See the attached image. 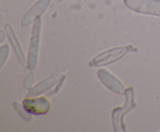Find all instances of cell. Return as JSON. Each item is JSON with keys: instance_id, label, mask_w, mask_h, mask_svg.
Instances as JSON below:
<instances>
[{"instance_id": "cell-11", "label": "cell", "mask_w": 160, "mask_h": 132, "mask_svg": "<svg viewBox=\"0 0 160 132\" xmlns=\"http://www.w3.org/2000/svg\"><path fill=\"white\" fill-rule=\"evenodd\" d=\"M31 71L29 74L27 75L26 79H25L24 82H23V87L25 89H30L32 86V84L34 82V73Z\"/></svg>"}, {"instance_id": "cell-2", "label": "cell", "mask_w": 160, "mask_h": 132, "mask_svg": "<svg viewBox=\"0 0 160 132\" xmlns=\"http://www.w3.org/2000/svg\"><path fill=\"white\" fill-rule=\"evenodd\" d=\"M132 48L133 47L131 45H128V46L116 47L103 51L92 59V61L89 62V66L100 67L114 63L124 57L128 52L132 50Z\"/></svg>"}, {"instance_id": "cell-12", "label": "cell", "mask_w": 160, "mask_h": 132, "mask_svg": "<svg viewBox=\"0 0 160 132\" xmlns=\"http://www.w3.org/2000/svg\"><path fill=\"white\" fill-rule=\"evenodd\" d=\"M8 54H9V46L7 44H6L1 48V66H2L5 61L7 59Z\"/></svg>"}, {"instance_id": "cell-1", "label": "cell", "mask_w": 160, "mask_h": 132, "mask_svg": "<svg viewBox=\"0 0 160 132\" xmlns=\"http://www.w3.org/2000/svg\"><path fill=\"white\" fill-rule=\"evenodd\" d=\"M137 107L134 101V89L129 87L125 92V102L123 107L113 109L112 111V122L115 132H126V125L124 124V116Z\"/></svg>"}, {"instance_id": "cell-5", "label": "cell", "mask_w": 160, "mask_h": 132, "mask_svg": "<svg viewBox=\"0 0 160 132\" xmlns=\"http://www.w3.org/2000/svg\"><path fill=\"white\" fill-rule=\"evenodd\" d=\"M67 71H59V72L53 73L52 75L38 83L35 86L30 89L29 92L27 94V97H34V96H38V95L48 91L53 85L63 81L67 76Z\"/></svg>"}, {"instance_id": "cell-8", "label": "cell", "mask_w": 160, "mask_h": 132, "mask_svg": "<svg viewBox=\"0 0 160 132\" xmlns=\"http://www.w3.org/2000/svg\"><path fill=\"white\" fill-rule=\"evenodd\" d=\"M51 0H38L36 2L23 16L21 20V26H28L33 22L40 18L41 16L46 11Z\"/></svg>"}, {"instance_id": "cell-4", "label": "cell", "mask_w": 160, "mask_h": 132, "mask_svg": "<svg viewBox=\"0 0 160 132\" xmlns=\"http://www.w3.org/2000/svg\"><path fill=\"white\" fill-rule=\"evenodd\" d=\"M123 3L138 13L160 16V0H123Z\"/></svg>"}, {"instance_id": "cell-6", "label": "cell", "mask_w": 160, "mask_h": 132, "mask_svg": "<svg viewBox=\"0 0 160 132\" xmlns=\"http://www.w3.org/2000/svg\"><path fill=\"white\" fill-rule=\"evenodd\" d=\"M23 106L25 110L33 115L46 114L51 108V104L46 97L27 98L23 100Z\"/></svg>"}, {"instance_id": "cell-3", "label": "cell", "mask_w": 160, "mask_h": 132, "mask_svg": "<svg viewBox=\"0 0 160 132\" xmlns=\"http://www.w3.org/2000/svg\"><path fill=\"white\" fill-rule=\"evenodd\" d=\"M41 28H42V19L39 18L38 20H36L32 27L31 41H30L29 50H28V68L31 71H34L38 65Z\"/></svg>"}, {"instance_id": "cell-10", "label": "cell", "mask_w": 160, "mask_h": 132, "mask_svg": "<svg viewBox=\"0 0 160 132\" xmlns=\"http://www.w3.org/2000/svg\"><path fill=\"white\" fill-rule=\"evenodd\" d=\"M13 107L15 109L16 111L17 112L19 115L23 118V120L27 121H31L32 120V116L30 113H28L25 108L23 107V106L20 105L18 102H13Z\"/></svg>"}, {"instance_id": "cell-9", "label": "cell", "mask_w": 160, "mask_h": 132, "mask_svg": "<svg viewBox=\"0 0 160 132\" xmlns=\"http://www.w3.org/2000/svg\"><path fill=\"white\" fill-rule=\"evenodd\" d=\"M4 27H5V30H6V34H7L8 38H9V42H10L12 48H13L14 52H15L19 61L20 62V64H21L23 67H25V65H26L25 56L24 54H23V51H22V48L20 44V42H19L18 39H17V36H16L15 32H14L13 28L12 27V26H11L9 23H6Z\"/></svg>"}, {"instance_id": "cell-7", "label": "cell", "mask_w": 160, "mask_h": 132, "mask_svg": "<svg viewBox=\"0 0 160 132\" xmlns=\"http://www.w3.org/2000/svg\"><path fill=\"white\" fill-rule=\"evenodd\" d=\"M97 76L102 82L103 85L112 93L118 95L125 94L126 89L123 84L109 71L104 68H101L97 71Z\"/></svg>"}]
</instances>
